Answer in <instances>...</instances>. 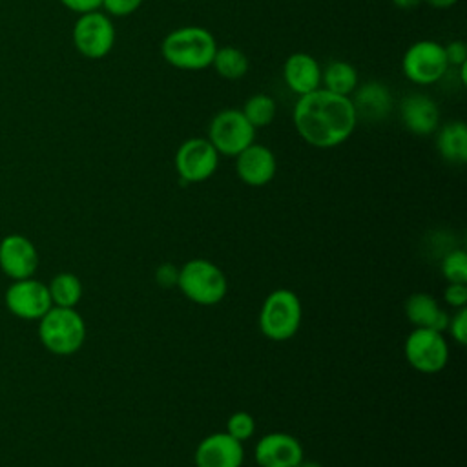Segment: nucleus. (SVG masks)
I'll use <instances>...</instances> for the list:
<instances>
[{"mask_svg":"<svg viewBox=\"0 0 467 467\" xmlns=\"http://www.w3.org/2000/svg\"><path fill=\"white\" fill-rule=\"evenodd\" d=\"M292 120L299 137L314 148H336L343 144L359 122L350 97L317 88L297 97Z\"/></svg>","mask_w":467,"mask_h":467,"instance_id":"f257e3e1","label":"nucleus"},{"mask_svg":"<svg viewBox=\"0 0 467 467\" xmlns=\"http://www.w3.org/2000/svg\"><path fill=\"white\" fill-rule=\"evenodd\" d=\"M215 36L201 26H182L170 31L162 44V58L182 71H199L212 66L217 51Z\"/></svg>","mask_w":467,"mask_h":467,"instance_id":"f03ea898","label":"nucleus"},{"mask_svg":"<svg viewBox=\"0 0 467 467\" xmlns=\"http://www.w3.org/2000/svg\"><path fill=\"white\" fill-rule=\"evenodd\" d=\"M42 345L58 356L77 352L86 339V325L75 308L51 306L38 325Z\"/></svg>","mask_w":467,"mask_h":467,"instance_id":"7ed1b4c3","label":"nucleus"},{"mask_svg":"<svg viewBox=\"0 0 467 467\" xmlns=\"http://www.w3.org/2000/svg\"><path fill=\"white\" fill-rule=\"evenodd\" d=\"M177 286L190 301L212 306L226 296L228 283L217 265L206 259H192L179 268Z\"/></svg>","mask_w":467,"mask_h":467,"instance_id":"20e7f679","label":"nucleus"},{"mask_svg":"<svg viewBox=\"0 0 467 467\" xmlns=\"http://www.w3.org/2000/svg\"><path fill=\"white\" fill-rule=\"evenodd\" d=\"M301 325L299 297L286 288L274 290L263 303L259 312L261 332L274 341L290 339Z\"/></svg>","mask_w":467,"mask_h":467,"instance_id":"39448f33","label":"nucleus"},{"mask_svg":"<svg viewBox=\"0 0 467 467\" xmlns=\"http://www.w3.org/2000/svg\"><path fill=\"white\" fill-rule=\"evenodd\" d=\"M73 46L75 49L91 60L104 58L115 46V26L109 15L100 9L82 13L73 26Z\"/></svg>","mask_w":467,"mask_h":467,"instance_id":"423d86ee","label":"nucleus"},{"mask_svg":"<svg viewBox=\"0 0 467 467\" xmlns=\"http://www.w3.org/2000/svg\"><path fill=\"white\" fill-rule=\"evenodd\" d=\"M208 140L219 155L235 157L255 140V128L241 109H221L210 120Z\"/></svg>","mask_w":467,"mask_h":467,"instance_id":"0eeeda50","label":"nucleus"},{"mask_svg":"<svg viewBox=\"0 0 467 467\" xmlns=\"http://www.w3.org/2000/svg\"><path fill=\"white\" fill-rule=\"evenodd\" d=\"M449 69L443 46L436 40H418L407 47L401 58L405 78L418 86L438 82Z\"/></svg>","mask_w":467,"mask_h":467,"instance_id":"6e6552de","label":"nucleus"},{"mask_svg":"<svg viewBox=\"0 0 467 467\" xmlns=\"http://www.w3.org/2000/svg\"><path fill=\"white\" fill-rule=\"evenodd\" d=\"M405 358L412 368L423 374H434L447 365L449 347L441 332L414 328L405 341Z\"/></svg>","mask_w":467,"mask_h":467,"instance_id":"1a4fd4ad","label":"nucleus"},{"mask_svg":"<svg viewBox=\"0 0 467 467\" xmlns=\"http://www.w3.org/2000/svg\"><path fill=\"white\" fill-rule=\"evenodd\" d=\"M219 166V153L204 137L184 140L175 151V170L182 182H202Z\"/></svg>","mask_w":467,"mask_h":467,"instance_id":"9d476101","label":"nucleus"},{"mask_svg":"<svg viewBox=\"0 0 467 467\" xmlns=\"http://www.w3.org/2000/svg\"><path fill=\"white\" fill-rule=\"evenodd\" d=\"M5 305L16 317L40 319L51 306L47 285L36 279H18L5 292Z\"/></svg>","mask_w":467,"mask_h":467,"instance_id":"9b49d317","label":"nucleus"},{"mask_svg":"<svg viewBox=\"0 0 467 467\" xmlns=\"http://www.w3.org/2000/svg\"><path fill=\"white\" fill-rule=\"evenodd\" d=\"M38 266V254L35 244L20 235L11 234L0 241V268L11 279H27Z\"/></svg>","mask_w":467,"mask_h":467,"instance_id":"f8f14e48","label":"nucleus"},{"mask_svg":"<svg viewBox=\"0 0 467 467\" xmlns=\"http://www.w3.org/2000/svg\"><path fill=\"white\" fill-rule=\"evenodd\" d=\"M254 458L259 467H297L303 460V447L292 434L270 432L257 441Z\"/></svg>","mask_w":467,"mask_h":467,"instance_id":"ddd939ff","label":"nucleus"},{"mask_svg":"<svg viewBox=\"0 0 467 467\" xmlns=\"http://www.w3.org/2000/svg\"><path fill=\"white\" fill-rule=\"evenodd\" d=\"M244 460L243 441L228 432L206 436L195 449L197 467H241Z\"/></svg>","mask_w":467,"mask_h":467,"instance_id":"4468645a","label":"nucleus"},{"mask_svg":"<svg viewBox=\"0 0 467 467\" xmlns=\"http://www.w3.org/2000/svg\"><path fill=\"white\" fill-rule=\"evenodd\" d=\"M350 100L358 120L363 119L367 122L385 120L394 108V99L389 86L379 80L358 84L356 89L352 91Z\"/></svg>","mask_w":467,"mask_h":467,"instance_id":"2eb2a0df","label":"nucleus"},{"mask_svg":"<svg viewBox=\"0 0 467 467\" xmlns=\"http://www.w3.org/2000/svg\"><path fill=\"white\" fill-rule=\"evenodd\" d=\"M235 171L244 184L265 186L274 179L277 171V161L270 148L252 142L248 148L235 155Z\"/></svg>","mask_w":467,"mask_h":467,"instance_id":"dca6fc26","label":"nucleus"},{"mask_svg":"<svg viewBox=\"0 0 467 467\" xmlns=\"http://www.w3.org/2000/svg\"><path fill=\"white\" fill-rule=\"evenodd\" d=\"M400 119L414 135H431L440 124V108L425 93H410L400 102Z\"/></svg>","mask_w":467,"mask_h":467,"instance_id":"f3484780","label":"nucleus"},{"mask_svg":"<svg viewBox=\"0 0 467 467\" xmlns=\"http://www.w3.org/2000/svg\"><path fill=\"white\" fill-rule=\"evenodd\" d=\"M283 78L286 88L301 97L321 88V66L312 55L297 51L285 60Z\"/></svg>","mask_w":467,"mask_h":467,"instance_id":"a211bd4d","label":"nucleus"},{"mask_svg":"<svg viewBox=\"0 0 467 467\" xmlns=\"http://www.w3.org/2000/svg\"><path fill=\"white\" fill-rule=\"evenodd\" d=\"M405 314L407 319L416 328H431L436 332H443L449 325V316L445 310H441L436 303V299L429 294L418 292L412 294L405 303Z\"/></svg>","mask_w":467,"mask_h":467,"instance_id":"6ab92c4d","label":"nucleus"},{"mask_svg":"<svg viewBox=\"0 0 467 467\" xmlns=\"http://www.w3.org/2000/svg\"><path fill=\"white\" fill-rule=\"evenodd\" d=\"M436 148L447 162L463 164L467 161V126L462 120L443 124L436 135Z\"/></svg>","mask_w":467,"mask_h":467,"instance_id":"aec40b11","label":"nucleus"},{"mask_svg":"<svg viewBox=\"0 0 467 467\" xmlns=\"http://www.w3.org/2000/svg\"><path fill=\"white\" fill-rule=\"evenodd\" d=\"M358 86V71L347 60H330L325 67H321V88L350 97Z\"/></svg>","mask_w":467,"mask_h":467,"instance_id":"412c9836","label":"nucleus"},{"mask_svg":"<svg viewBox=\"0 0 467 467\" xmlns=\"http://www.w3.org/2000/svg\"><path fill=\"white\" fill-rule=\"evenodd\" d=\"M212 66L215 67L219 77L228 78V80H237L248 73L250 60H248L246 53L241 51L239 47L223 46V47H217Z\"/></svg>","mask_w":467,"mask_h":467,"instance_id":"4be33fe9","label":"nucleus"},{"mask_svg":"<svg viewBox=\"0 0 467 467\" xmlns=\"http://www.w3.org/2000/svg\"><path fill=\"white\" fill-rule=\"evenodd\" d=\"M49 296L55 306L73 308L82 297V283L75 274L62 272L51 279L47 285Z\"/></svg>","mask_w":467,"mask_h":467,"instance_id":"5701e85b","label":"nucleus"},{"mask_svg":"<svg viewBox=\"0 0 467 467\" xmlns=\"http://www.w3.org/2000/svg\"><path fill=\"white\" fill-rule=\"evenodd\" d=\"M241 111L246 117V120L257 130V128H265L274 122L275 113H277V104H275L274 97H270L266 93H255L244 100Z\"/></svg>","mask_w":467,"mask_h":467,"instance_id":"b1692460","label":"nucleus"},{"mask_svg":"<svg viewBox=\"0 0 467 467\" xmlns=\"http://www.w3.org/2000/svg\"><path fill=\"white\" fill-rule=\"evenodd\" d=\"M443 277L449 283H467V255L463 250L449 252L441 261Z\"/></svg>","mask_w":467,"mask_h":467,"instance_id":"393cba45","label":"nucleus"},{"mask_svg":"<svg viewBox=\"0 0 467 467\" xmlns=\"http://www.w3.org/2000/svg\"><path fill=\"white\" fill-rule=\"evenodd\" d=\"M254 431H255V421H254V418H252L248 412H244V410L234 412V414L228 418V421H226V432H228L230 436H234L235 440H239V441L248 440V438L254 434Z\"/></svg>","mask_w":467,"mask_h":467,"instance_id":"a878e982","label":"nucleus"},{"mask_svg":"<svg viewBox=\"0 0 467 467\" xmlns=\"http://www.w3.org/2000/svg\"><path fill=\"white\" fill-rule=\"evenodd\" d=\"M142 2L144 0H102L100 7L104 9L106 15L122 18L135 13L142 5Z\"/></svg>","mask_w":467,"mask_h":467,"instance_id":"bb28decb","label":"nucleus"},{"mask_svg":"<svg viewBox=\"0 0 467 467\" xmlns=\"http://www.w3.org/2000/svg\"><path fill=\"white\" fill-rule=\"evenodd\" d=\"M443 51L449 67H460L467 62V46L463 40H451L447 46H443Z\"/></svg>","mask_w":467,"mask_h":467,"instance_id":"cd10ccee","label":"nucleus"},{"mask_svg":"<svg viewBox=\"0 0 467 467\" xmlns=\"http://www.w3.org/2000/svg\"><path fill=\"white\" fill-rule=\"evenodd\" d=\"M447 328L451 330L456 343L465 345V341H467V308L465 306L458 308V312L452 316V319H449Z\"/></svg>","mask_w":467,"mask_h":467,"instance_id":"c85d7f7f","label":"nucleus"},{"mask_svg":"<svg viewBox=\"0 0 467 467\" xmlns=\"http://www.w3.org/2000/svg\"><path fill=\"white\" fill-rule=\"evenodd\" d=\"M445 301L454 308H463L467 305V286L465 283H449L443 292Z\"/></svg>","mask_w":467,"mask_h":467,"instance_id":"c756f323","label":"nucleus"},{"mask_svg":"<svg viewBox=\"0 0 467 467\" xmlns=\"http://www.w3.org/2000/svg\"><path fill=\"white\" fill-rule=\"evenodd\" d=\"M177 277H179V268L171 263H164L155 270V281L164 288H171L173 285H177Z\"/></svg>","mask_w":467,"mask_h":467,"instance_id":"7c9ffc66","label":"nucleus"},{"mask_svg":"<svg viewBox=\"0 0 467 467\" xmlns=\"http://www.w3.org/2000/svg\"><path fill=\"white\" fill-rule=\"evenodd\" d=\"M60 4L64 7H67L69 11L82 15V13H89V11L100 9L102 0H60Z\"/></svg>","mask_w":467,"mask_h":467,"instance_id":"2f4dec72","label":"nucleus"},{"mask_svg":"<svg viewBox=\"0 0 467 467\" xmlns=\"http://www.w3.org/2000/svg\"><path fill=\"white\" fill-rule=\"evenodd\" d=\"M423 0H392V4L398 7V9H403V11H409V9H414L421 4Z\"/></svg>","mask_w":467,"mask_h":467,"instance_id":"473e14b6","label":"nucleus"},{"mask_svg":"<svg viewBox=\"0 0 467 467\" xmlns=\"http://www.w3.org/2000/svg\"><path fill=\"white\" fill-rule=\"evenodd\" d=\"M423 2H427L431 7H436V9H449L454 4H458V0H423Z\"/></svg>","mask_w":467,"mask_h":467,"instance_id":"72a5a7b5","label":"nucleus"},{"mask_svg":"<svg viewBox=\"0 0 467 467\" xmlns=\"http://www.w3.org/2000/svg\"><path fill=\"white\" fill-rule=\"evenodd\" d=\"M297 467H323V465L317 463V462H312V460H305V458H303Z\"/></svg>","mask_w":467,"mask_h":467,"instance_id":"f704fd0d","label":"nucleus"}]
</instances>
